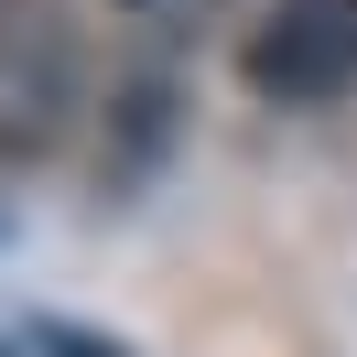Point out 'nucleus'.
<instances>
[{"label": "nucleus", "instance_id": "f257e3e1", "mask_svg": "<svg viewBox=\"0 0 357 357\" xmlns=\"http://www.w3.org/2000/svg\"><path fill=\"white\" fill-rule=\"evenodd\" d=\"M76 98H87L76 22L54 0H11L0 11V162H44L76 130Z\"/></svg>", "mask_w": 357, "mask_h": 357}, {"label": "nucleus", "instance_id": "f03ea898", "mask_svg": "<svg viewBox=\"0 0 357 357\" xmlns=\"http://www.w3.org/2000/svg\"><path fill=\"white\" fill-rule=\"evenodd\" d=\"M238 76L271 109H335L357 87V0H271L238 44Z\"/></svg>", "mask_w": 357, "mask_h": 357}, {"label": "nucleus", "instance_id": "7ed1b4c3", "mask_svg": "<svg viewBox=\"0 0 357 357\" xmlns=\"http://www.w3.org/2000/svg\"><path fill=\"white\" fill-rule=\"evenodd\" d=\"M44 347L54 357H130V347H109V335H87V325H44Z\"/></svg>", "mask_w": 357, "mask_h": 357}]
</instances>
